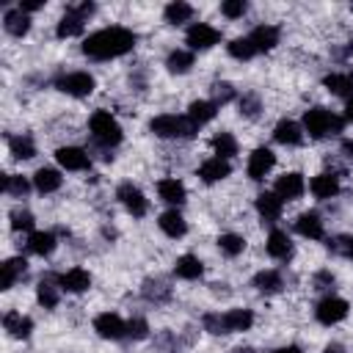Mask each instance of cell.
Masks as SVG:
<instances>
[{"mask_svg": "<svg viewBox=\"0 0 353 353\" xmlns=\"http://www.w3.org/2000/svg\"><path fill=\"white\" fill-rule=\"evenodd\" d=\"M135 41H138V36L130 28L113 25V28H102V30L91 33L83 41V52L88 58H94V61H110V58L127 55L135 47Z\"/></svg>", "mask_w": 353, "mask_h": 353, "instance_id": "cell-1", "label": "cell"}, {"mask_svg": "<svg viewBox=\"0 0 353 353\" xmlns=\"http://www.w3.org/2000/svg\"><path fill=\"white\" fill-rule=\"evenodd\" d=\"M303 127H306V132H309L312 138H328V135L342 132L345 119L336 116V113H331V110L323 108V105H314V108H309V110L303 113Z\"/></svg>", "mask_w": 353, "mask_h": 353, "instance_id": "cell-2", "label": "cell"}, {"mask_svg": "<svg viewBox=\"0 0 353 353\" xmlns=\"http://www.w3.org/2000/svg\"><path fill=\"white\" fill-rule=\"evenodd\" d=\"M204 328L210 334H234V331H248L254 323L251 309H229L223 314H204Z\"/></svg>", "mask_w": 353, "mask_h": 353, "instance_id": "cell-3", "label": "cell"}, {"mask_svg": "<svg viewBox=\"0 0 353 353\" xmlns=\"http://www.w3.org/2000/svg\"><path fill=\"white\" fill-rule=\"evenodd\" d=\"M149 130L157 135V138H193L199 132V127L188 119V116H174V113H163V116H154L149 121Z\"/></svg>", "mask_w": 353, "mask_h": 353, "instance_id": "cell-4", "label": "cell"}, {"mask_svg": "<svg viewBox=\"0 0 353 353\" xmlns=\"http://www.w3.org/2000/svg\"><path fill=\"white\" fill-rule=\"evenodd\" d=\"M88 130H91V138L105 149L121 143V127L108 110H94L88 119Z\"/></svg>", "mask_w": 353, "mask_h": 353, "instance_id": "cell-5", "label": "cell"}, {"mask_svg": "<svg viewBox=\"0 0 353 353\" xmlns=\"http://www.w3.org/2000/svg\"><path fill=\"white\" fill-rule=\"evenodd\" d=\"M94 3H77V6H69L66 14L61 17L58 28H55V36L58 39H72V36H80L83 28H85V19L94 14Z\"/></svg>", "mask_w": 353, "mask_h": 353, "instance_id": "cell-6", "label": "cell"}, {"mask_svg": "<svg viewBox=\"0 0 353 353\" xmlns=\"http://www.w3.org/2000/svg\"><path fill=\"white\" fill-rule=\"evenodd\" d=\"M55 88L69 94V97H88L97 88V80L88 72H66L55 80Z\"/></svg>", "mask_w": 353, "mask_h": 353, "instance_id": "cell-7", "label": "cell"}, {"mask_svg": "<svg viewBox=\"0 0 353 353\" xmlns=\"http://www.w3.org/2000/svg\"><path fill=\"white\" fill-rule=\"evenodd\" d=\"M314 317H317L323 325H336L339 320L347 317V301H345V298H336V295H325V298L314 306Z\"/></svg>", "mask_w": 353, "mask_h": 353, "instance_id": "cell-8", "label": "cell"}, {"mask_svg": "<svg viewBox=\"0 0 353 353\" xmlns=\"http://www.w3.org/2000/svg\"><path fill=\"white\" fill-rule=\"evenodd\" d=\"M185 41L190 44V50H210L221 41V30H215L207 22H193L185 33Z\"/></svg>", "mask_w": 353, "mask_h": 353, "instance_id": "cell-9", "label": "cell"}, {"mask_svg": "<svg viewBox=\"0 0 353 353\" xmlns=\"http://www.w3.org/2000/svg\"><path fill=\"white\" fill-rule=\"evenodd\" d=\"M116 199H119V201H121V207H124L130 215H135V218L146 215V210H149L146 196H143L132 182H121V185H119V190H116Z\"/></svg>", "mask_w": 353, "mask_h": 353, "instance_id": "cell-10", "label": "cell"}, {"mask_svg": "<svg viewBox=\"0 0 353 353\" xmlns=\"http://www.w3.org/2000/svg\"><path fill=\"white\" fill-rule=\"evenodd\" d=\"M94 331L102 339H121V336H127V323L116 312H102L94 317Z\"/></svg>", "mask_w": 353, "mask_h": 353, "instance_id": "cell-11", "label": "cell"}, {"mask_svg": "<svg viewBox=\"0 0 353 353\" xmlns=\"http://www.w3.org/2000/svg\"><path fill=\"white\" fill-rule=\"evenodd\" d=\"M303 190H306V182H303V176L298 174V171H287V174H281L279 179H276V196L284 201H292V199H301L303 196Z\"/></svg>", "mask_w": 353, "mask_h": 353, "instance_id": "cell-12", "label": "cell"}, {"mask_svg": "<svg viewBox=\"0 0 353 353\" xmlns=\"http://www.w3.org/2000/svg\"><path fill=\"white\" fill-rule=\"evenodd\" d=\"M55 160L66 168V171H85L91 165L88 152H83L80 146H61L55 149Z\"/></svg>", "mask_w": 353, "mask_h": 353, "instance_id": "cell-13", "label": "cell"}, {"mask_svg": "<svg viewBox=\"0 0 353 353\" xmlns=\"http://www.w3.org/2000/svg\"><path fill=\"white\" fill-rule=\"evenodd\" d=\"M273 163H276V154L268 146H256L248 154V176L251 179H265V174L273 168Z\"/></svg>", "mask_w": 353, "mask_h": 353, "instance_id": "cell-14", "label": "cell"}, {"mask_svg": "<svg viewBox=\"0 0 353 353\" xmlns=\"http://www.w3.org/2000/svg\"><path fill=\"white\" fill-rule=\"evenodd\" d=\"M28 270V262L25 256H11L0 265V290H11L17 284V279H22Z\"/></svg>", "mask_w": 353, "mask_h": 353, "instance_id": "cell-15", "label": "cell"}, {"mask_svg": "<svg viewBox=\"0 0 353 353\" xmlns=\"http://www.w3.org/2000/svg\"><path fill=\"white\" fill-rule=\"evenodd\" d=\"M248 39H251L256 52H268V50H273L279 44V28L276 25H256L248 33Z\"/></svg>", "mask_w": 353, "mask_h": 353, "instance_id": "cell-16", "label": "cell"}, {"mask_svg": "<svg viewBox=\"0 0 353 353\" xmlns=\"http://www.w3.org/2000/svg\"><path fill=\"white\" fill-rule=\"evenodd\" d=\"M229 171H232V165H229V160H223V157H210V160H204V163L199 165V176H201L207 185L226 179Z\"/></svg>", "mask_w": 353, "mask_h": 353, "instance_id": "cell-17", "label": "cell"}, {"mask_svg": "<svg viewBox=\"0 0 353 353\" xmlns=\"http://www.w3.org/2000/svg\"><path fill=\"white\" fill-rule=\"evenodd\" d=\"M281 210H284V201L276 196V190H273V193H270V190H265V193H259V196H256V212H259L268 223L279 221V218H281Z\"/></svg>", "mask_w": 353, "mask_h": 353, "instance_id": "cell-18", "label": "cell"}, {"mask_svg": "<svg viewBox=\"0 0 353 353\" xmlns=\"http://www.w3.org/2000/svg\"><path fill=\"white\" fill-rule=\"evenodd\" d=\"M295 232H298L301 237H309V240H323V234H325L323 221H320L317 212H301V215L295 218Z\"/></svg>", "mask_w": 353, "mask_h": 353, "instance_id": "cell-19", "label": "cell"}, {"mask_svg": "<svg viewBox=\"0 0 353 353\" xmlns=\"http://www.w3.org/2000/svg\"><path fill=\"white\" fill-rule=\"evenodd\" d=\"M58 284L66 292H85L91 287V273L83 270V268H72V270H66V273L58 276Z\"/></svg>", "mask_w": 353, "mask_h": 353, "instance_id": "cell-20", "label": "cell"}, {"mask_svg": "<svg viewBox=\"0 0 353 353\" xmlns=\"http://www.w3.org/2000/svg\"><path fill=\"white\" fill-rule=\"evenodd\" d=\"M157 193H160V199H163L165 204H174V207H179V204L185 201V196H188L185 185H182L176 176L160 179V182H157Z\"/></svg>", "mask_w": 353, "mask_h": 353, "instance_id": "cell-21", "label": "cell"}, {"mask_svg": "<svg viewBox=\"0 0 353 353\" xmlns=\"http://www.w3.org/2000/svg\"><path fill=\"white\" fill-rule=\"evenodd\" d=\"M3 328H6L11 336H17V339H28L30 331H33V320L25 317L22 312H6V317H3Z\"/></svg>", "mask_w": 353, "mask_h": 353, "instance_id": "cell-22", "label": "cell"}, {"mask_svg": "<svg viewBox=\"0 0 353 353\" xmlns=\"http://www.w3.org/2000/svg\"><path fill=\"white\" fill-rule=\"evenodd\" d=\"M309 190L314 199H331L339 193V176L336 174H317L312 182H309Z\"/></svg>", "mask_w": 353, "mask_h": 353, "instance_id": "cell-23", "label": "cell"}, {"mask_svg": "<svg viewBox=\"0 0 353 353\" xmlns=\"http://www.w3.org/2000/svg\"><path fill=\"white\" fill-rule=\"evenodd\" d=\"M265 248H268V254H270L273 259H290V256H292V243H290L287 232H281V229H273V232L268 234Z\"/></svg>", "mask_w": 353, "mask_h": 353, "instance_id": "cell-24", "label": "cell"}, {"mask_svg": "<svg viewBox=\"0 0 353 353\" xmlns=\"http://www.w3.org/2000/svg\"><path fill=\"white\" fill-rule=\"evenodd\" d=\"M3 28H6L11 36H25V33L30 30V17H28V11H22V8H8V11L3 14Z\"/></svg>", "mask_w": 353, "mask_h": 353, "instance_id": "cell-25", "label": "cell"}, {"mask_svg": "<svg viewBox=\"0 0 353 353\" xmlns=\"http://www.w3.org/2000/svg\"><path fill=\"white\" fill-rule=\"evenodd\" d=\"M273 138H276L279 143H284V146H298V143L303 141V132H301V127H298L292 119H281V121L273 127Z\"/></svg>", "mask_w": 353, "mask_h": 353, "instance_id": "cell-26", "label": "cell"}, {"mask_svg": "<svg viewBox=\"0 0 353 353\" xmlns=\"http://www.w3.org/2000/svg\"><path fill=\"white\" fill-rule=\"evenodd\" d=\"M215 113H218V105H215L212 99H196V102H190V108H188V119H190L196 127L212 121Z\"/></svg>", "mask_w": 353, "mask_h": 353, "instance_id": "cell-27", "label": "cell"}, {"mask_svg": "<svg viewBox=\"0 0 353 353\" xmlns=\"http://www.w3.org/2000/svg\"><path fill=\"white\" fill-rule=\"evenodd\" d=\"M157 223H160V229L168 234V237H185V232H188V223H185V218L179 215V210H165L160 218H157Z\"/></svg>", "mask_w": 353, "mask_h": 353, "instance_id": "cell-28", "label": "cell"}, {"mask_svg": "<svg viewBox=\"0 0 353 353\" xmlns=\"http://www.w3.org/2000/svg\"><path fill=\"white\" fill-rule=\"evenodd\" d=\"M174 273H176L179 279H185V281H193V279H199V276L204 273V265H201L199 256L182 254V256L176 259V265H174Z\"/></svg>", "mask_w": 353, "mask_h": 353, "instance_id": "cell-29", "label": "cell"}, {"mask_svg": "<svg viewBox=\"0 0 353 353\" xmlns=\"http://www.w3.org/2000/svg\"><path fill=\"white\" fill-rule=\"evenodd\" d=\"M58 290H61L58 279H55V276H44V279L39 281V287H36V298H39V303H41L44 309L58 306Z\"/></svg>", "mask_w": 353, "mask_h": 353, "instance_id": "cell-30", "label": "cell"}, {"mask_svg": "<svg viewBox=\"0 0 353 353\" xmlns=\"http://www.w3.org/2000/svg\"><path fill=\"white\" fill-rule=\"evenodd\" d=\"M61 182H63V176H61L55 168H39V171L33 174V188H36L39 193H55V190L61 188Z\"/></svg>", "mask_w": 353, "mask_h": 353, "instance_id": "cell-31", "label": "cell"}, {"mask_svg": "<svg viewBox=\"0 0 353 353\" xmlns=\"http://www.w3.org/2000/svg\"><path fill=\"white\" fill-rule=\"evenodd\" d=\"M28 251L36 256H47L55 251V234L52 232H30L28 237Z\"/></svg>", "mask_w": 353, "mask_h": 353, "instance_id": "cell-32", "label": "cell"}, {"mask_svg": "<svg viewBox=\"0 0 353 353\" xmlns=\"http://www.w3.org/2000/svg\"><path fill=\"white\" fill-rule=\"evenodd\" d=\"M323 85H325L331 94H339V97H353V74H350V72H347V74H339V72L325 74V77H323Z\"/></svg>", "mask_w": 353, "mask_h": 353, "instance_id": "cell-33", "label": "cell"}, {"mask_svg": "<svg viewBox=\"0 0 353 353\" xmlns=\"http://www.w3.org/2000/svg\"><path fill=\"white\" fill-rule=\"evenodd\" d=\"M254 287H256L259 292H265V295H273V292H279V290L284 287V279H281L276 270H259V273L254 276Z\"/></svg>", "mask_w": 353, "mask_h": 353, "instance_id": "cell-34", "label": "cell"}, {"mask_svg": "<svg viewBox=\"0 0 353 353\" xmlns=\"http://www.w3.org/2000/svg\"><path fill=\"white\" fill-rule=\"evenodd\" d=\"M210 143H212V152H215V157H223V160H229L232 154H237V141H234V135H232V132H215Z\"/></svg>", "mask_w": 353, "mask_h": 353, "instance_id": "cell-35", "label": "cell"}, {"mask_svg": "<svg viewBox=\"0 0 353 353\" xmlns=\"http://www.w3.org/2000/svg\"><path fill=\"white\" fill-rule=\"evenodd\" d=\"M8 149H11V154L17 160H30L36 154V143H33L30 135H11L8 138Z\"/></svg>", "mask_w": 353, "mask_h": 353, "instance_id": "cell-36", "label": "cell"}, {"mask_svg": "<svg viewBox=\"0 0 353 353\" xmlns=\"http://www.w3.org/2000/svg\"><path fill=\"white\" fill-rule=\"evenodd\" d=\"M190 17H193V6H190V3L174 0V3L165 6V22H171V25H182V22H188Z\"/></svg>", "mask_w": 353, "mask_h": 353, "instance_id": "cell-37", "label": "cell"}, {"mask_svg": "<svg viewBox=\"0 0 353 353\" xmlns=\"http://www.w3.org/2000/svg\"><path fill=\"white\" fill-rule=\"evenodd\" d=\"M226 50H229V55H232V58H237V61H248V58H254V55H256V50H254V44H251V39H248V36L232 39V41L226 44Z\"/></svg>", "mask_w": 353, "mask_h": 353, "instance_id": "cell-38", "label": "cell"}, {"mask_svg": "<svg viewBox=\"0 0 353 353\" xmlns=\"http://www.w3.org/2000/svg\"><path fill=\"white\" fill-rule=\"evenodd\" d=\"M165 66H168V72H174V74H185V72L193 66V52H188V50H174V52L168 55Z\"/></svg>", "mask_w": 353, "mask_h": 353, "instance_id": "cell-39", "label": "cell"}, {"mask_svg": "<svg viewBox=\"0 0 353 353\" xmlns=\"http://www.w3.org/2000/svg\"><path fill=\"white\" fill-rule=\"evenodd\" d=\"M218 248H221V254H226V256H240V254L245 251V240H243L240 234L226 232V234L218 237Z\"/></svg>", "mask_w": 353, "mask_h": 353, "instance_id": "cell-40", "label": "cell"}, {"mask_svg": "<svg viewBox=\"0 0 353 353\" xmlns=\"http://www.w3.org/2000/svg\"><path fill=\"white\" fill-rule=\"evenodd\" d=\"M3 190H6L8 196L22 199V196L30 190V182H28L25 176H19V174H6V176H3Z\"/></svg>", "mask_w": 353, "mask_h": 353, "instance_id": "cell-41", "label": "cell"}, {"mask_svg": "<svg viewBox=\"0 0 353 353\" xmlns=\"http://www.w3.org/2000/svg\"><path fill=\"white\" fill-rule=\"evenodd\" d=\"M168 292H171V290H168V287H165V284H163L160 279H154V281L149 279V281L143 284V295H146L149 301H154V303L165 301V298H168Z\"/></svg>", "mask_w": 353, "mask_h": 353, "instance_id": "cell-42", "label": "cell"}, {"mask_svg": "<svg viewBox=\"0 0 353 353\" xmlns=\"http://www.w3.org/2000/svg\"><path fill=\"white\" fill-rule=\"evenodd\" d=\"M11 229L14 232H30L33 229V215L28 210H14L11 212Z\"/></svg>", "mask_w": 353, "mask_h": 353, "instance_id": "cell-43", "label": "cell"}, {"mask_svg": "<svg viewBox=\"0 0 353 353\" xmlns=\"http://www.w3.org/2000/svg\"><path fill=\"white\" fill-rule=\"evenodd\" d=\"M328 248L336 251V254H342V256H347V259H353V237L350 234H342V237L328 240Z\"/></svg>", "mask_w": 353, "mask_h": 353, "instance_id": "cell-44", "label": "cell"}, {"mask_svg": "<svg viewBox=\"0 0 353 353\" xmlns=\"http://www.w3.org/2000/svg\"><path fill=\"white\" fill-rule=\"evenodd\" d=\"M245 11H248V3L245 0H226V3H221V14L229 17V19H237Z\"/></svg>", "mask_w": 353, "mask_h": 353, "instance_id": "cell-45", "label": "cell"}, {"mask_svg": "<svg viewBox=\"0 0 353 353\" xmlns=\"http://www.w3.org/2000/svg\"><path fill=\"white\" fill-rule=\"evenodd\" d=\"M146 334H149V325H146L143 317H135V320L127 323V336H130V339H143Z\"/></svg>", "mask_w": 353, "mask_h": 353, "instance_id": "cell-46", "label": "cell"}, {"mask_svg": "<svg viewBox=\"0 0 353 353\" xmlns=\"http://www.w3.org/2000/svg\"><path fill=\"white\" fill-rule=\"evenodd\" d=\"M240 113L256 116V113H259V99H256L254 94H243V97H240Z\"/></svg>", "mask_w": 353, "mask_h": 353, "instance_id": "cell-47", "label": "cell"}, {"mask_svg": "<svg viewBox=\"0 0 353 353\" xmlns=\"http://www.w3.org/2000/svg\"><path fill=\"white\" fill-rule=\"evenodd\" d=\"M212 91H215V99H212L215 105H218V102H229V99L234 97V91H232V85H229V83H215V85H212Z\"/></svg>", "mask_w": 353, "mask_h": 353, "instance_id": "cell-48", "label": "cell"}, {"mask_svg": "<svg viewBox=\"0 0 353 353\" xmlns=\"http://www.w3.org/2000/svg\"><path fill=\"white\" fill-rule=\"evenodd\" d=\"M314 284H317V290H328V287H334V276L328 270H323L314 276Z\"/></svg>", "mask_w": 353, "mask_h": 353, "instance_id": "cell-49", "label": "cell"}, {"mask_svg": "<svg viewBox=\"0 0 353 353\" xmlns=\"http://www.w3.org/2000/svg\"><path fill=\"white\" fill-rule=\"evenodd\" d=\"M345 121H353V97H347V105H345Z\"/></svg>", "mask_w": 353, "mask_h": 353, "instance_id": "cell-50", "label": "cell"}, {"mask_svg": "<svg viewBox=\"0 0 353 353\" xmlns=\"http://www.w3.org/2000/svg\"><path fill=\"white\" fill-rule=\"evenodd\" d=\"M273 353H301V347H298V345H287V347H279V350H273Z\"/></svg>", "mask_w": 353, "mask_h": 353, "instance_id": "cell-51", "label": "cell"}, {"mask_svg": "<svg viewBox=\"0 0 353 353\" xmlns=\"http://www.w3.org/2000/svg\"><path fill=\"white\" fill-rule=\"evenodd\" d=\"M342 152H345L347 157H353V141H345V143H342Z\"/></svg>", "mask_w": 353, "mask_h": 353, "instance_id": "cell-52", "label": "cell"}, {"mask_svg": "<svg viewBox=\"0 0 353 353\" xmlns=\"http://www.w3.org/2000/svg\"><path fill=\"white\" fill-rule=\"evenodd\" d=\"M325 353H345V347L334 342V345H328V347H325Z\"/></svg>", "mask_w": 353, "mask_h": 353, "instance_id": "cell-53", "label": "cell"}, {"mask_svg": "<svg viewBox=\"0 0 353 353\" xmlns=\"http://www.w3.org/2000/svg\"><path fill=\"white\" fill-rule=\"evenodd\" d=\"M232 353H256V350H251V347H234Z\"/></svg>", "mask_w": 353, "mask_h": 353, "instance_id": "cell-54", "label": "cell"}]
</instances>
